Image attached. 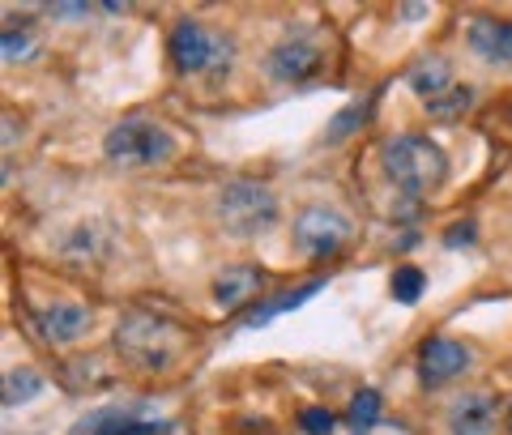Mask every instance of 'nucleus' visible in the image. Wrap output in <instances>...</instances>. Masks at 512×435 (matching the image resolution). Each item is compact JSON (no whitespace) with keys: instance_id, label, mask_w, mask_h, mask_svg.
<instances>
[{"instance_id":"nucleus-11","label":"nucleus","mask_w":512,"mask_h":435,"mask_svg":"<svg viewBox=\"0 0 512 435\" xmlns=\"http://www.w3.org/2000/svg\"><path fill=\"white\" fill-rule=\"evenodd\" d=\"M495 418H500V406H495L491 393H461L444 414L448 435H491Z\"/></svg>"},{"instance_id":"nucleus-1","label":"nucleus","mask_w":512,"mask_h":435,"mask_svg":"<svg viewBox=\"0 0 512 435\" xmlns=\"http://www.w3.org/2000/svg\"><path fill=\"white\" fill-rule=\"evenodd\" d=\"M111 342H116L120 359L128 367H137V372H171L188 354V333L171 316L141 312V308L120 320Z\"/></svg>"},{"instance_id":"nucleus-13","label":"nucleus","mask_w":512,"mask_h":435,"mask_svg":"<svg viewBox=\"0 0 512 435\" xmlns=\"http://www.w3.org/2000/svg\"><path fill=\"white\" fill-rule=\"evenodd\" d=\"M261 286H265V273L256 265H227L214 278V303L222 312H235V308H244V303H252V308H256Z\"/></svg>"},{"instance_id":"nucleus-8","label":"nucleus","mask_w":512,"mask_h":435,"mask_svg":"<svg viewBox=\"0 0 512 435\" xmlns=\"http://www.w3.org/2000/svg\"><path fill=\"white\" fill-rule=\"evenodd\" d=\"M470 363H474L470 346L453 342V337H427L419 346V380L427 389H440V384L457 380L461 372H470Z\"/></svg>"},{"instance_id":"nucleus-9","label":"nucleus","mask_w":512,"mask_h":435,"mask_svg":"<svg viewBox=\"0 0 512 435\" xmlns=\"http://www.w3.org/2000/svg\"><path fill=\"white\" fill-rule=\"evenodd\" d=\"M90 329V308L73 299H52L35 312V333L47 346H69Z\"/></svg>"},{"instance_id":"nucleus-4","label":"nucleus","mask_w":512,"mask_h":435,"mask_svg":"<svg viewBox=\"0 0 512 435\" xmlns=\"http://www.w3.org/2000/svg\"><path fill=\"white\" fill-rule=\"evenodd\" d=\"M103 154L120 167H154V163H167V158L175 154V137L158 120L128 116V120L107 128Z\"/></svg>"},{"instance_id":"nucleus-15","label":"nucleus","mask_w":512,"mask_h":435,"mask_svg":"<svg viewBox=\"0 0 512 435\" xmlns=\"http://www.w3.org/2000/svg\"><path fill=\"white\" fill-rule=\"evenodd\" d=\"M406 82H410L414 94H423V103H427V99H436V94L453 90V69H448L444 56H423V60L410 64Z\"/></svg>"},{"instance_id":"nucleus-22","label":"nucleus","mask_w":512,"mask_h":435,"mask_svg":"<svg viewBox=\"0 0 512 435\" xmlns=\"http://www.w3.org/2000/svg\"><path fill=\"white\" fill-rule=\"evenodd\" d=\"M26 52H30V39L22 35V30H18V35H13V30H5V60H9V64H18Z\"/></svg>"},{"instance_id":"nucleus-16","label":"nucleus","mask_w":512,"mask_h":435,"mask_svg":"<svg viewBox=\"0 0 512 435\" xmlns=\"http://www.w3.org/2000/svg\"><path fill=\"white\" fill-rule=\"evenodd\" d=\"M423 107H427L431 120H461V116H466V111L474 107V90H470V86H453V90L436 94V99H427Z\"/></svg>"},{"instance_id":"nucleus-21","label":"nucleus","mask_w":512,"mask_h":435,"mask_svg":"<svg viewBox=\"0 0 512 435\" xmlns=\"http://www.w3.org/2000/svg\"><path fill=\"white\" fill-rule=\"evenodd\" d=\"M333 427H338V418H333L325 406H308V410H299V431H303V435H329Z\"/></svg>"},{"instance_id":"nucleus-19","label":"nucleus","mask_w":512,"mask_h":435,"mask_svg":"<svg viewBox=\"0 0 512 435\" xmlns=\"http://www.w3.org/2000/svg\"><path fill=\"white\" fill-rule=\"evenodd\" d=\"M376 418H380V393L376 389H359L355 397H350V431L367 435L376 427Z\"/></svg>"},{"instance_id":"nucleus-7","label":"nucleus","mask_w":512,"mask_h":435,"mask_svg":"<svg viewBox=\"0 0 512 435\" xmlns=\"http://www.w3.org/2000/svg\"><path fill=\"white\" fill-rule=\"evenodd\" d=\"M167 418H150L146 406H99L77 418L69 435H167Z\"/></svg>"},{"instance_id":"nucleus-17","label":"nucleus","mask_w":512,"mask_h":435,"mask_svg":"<svg viewBox=\"0 0 512 435\" xmlns=\"http://www.w3.org/2000/svg\"><path fill=\"white\" fill-rule=\"evenodd\" d=\"M427 290V273L419 265H397L393 278H389V295L402 303V308H410V303H419Z\"/></svg>"},{"instance_id":"nucleus-24","label":"nucleus","mask_w":512,"mask_h":435,"mask_svg":"<svg viewBox=\"0 0 512 435\" xmlns=\"http://www.w3.org/2000/svg\"><path fill=\"white\" fill-rule=\"evenodd\" d=\"M56 18H86V5H56Z\"/></svg>"},{"instance_id":"nucleus-2","label":"nucleus","mask_w":512,"mask_h":435,"mask_svg":"<svg viewBox=\"0 0 512 435\" xmlns=\"http://www.w3.org/2000/svg\"><path fill=\"white\" fill-rule=\"evenodd\" d=\"M384 175L393 188H402L406 197H427L436 192L448 175V158L431 137L402 133L384 145Z\"/></svg>"},{"instance_id":"nucleus-20","label":"nucleus","mask_w":512,"mask_h":435,"mask_svg":"<svg viewBox=\"0 0 512 435\" xmlns=\"http://www.w3.org/2000/svg\"><path fill=\"white\" fill-rule=\"evenodd\" d=\"M43 389V376H35L30 367H18V372L5 376V406H22Z\"/></svg>"},{"instance_id":"nucleus-5","label":"nucleus","mask_w":512,"mask_h":435,"mask_svg":"<svg viewBox=\"0 0 512 435\" xmlns=\"http://www.w3.org/2000/svg\"><path fill=\"white\" fill-rule=\"evenodd\" d=\"M167 56L180 73H205V69H227V60L235 56V43L227 35H214L201 22H175L167 39Z\"/></svg>"},{"instance_id":"nucleus-6","label":"nucleus","mask_w":512,"mask_h":435,"mask_svg":"<svg viewBox=\"0 0 512 435\" xmlns=\"http://www.w3.org/2000/svg\"><path fill=\"white\" fill-rule=\"evenodd\" d=\"M291 239H295V248L303 256L325 261V256H333L350 239V218L342 214V209H333V205H308V209H299Z\"/></svg>"},{"instance_id":"nucleus-23","label":"nucleus","mask_w":512,"mask_h":435,"mask_svg":"<svg viewBox=\"0 0 512 435\" xmlns=\"http://www.w3.org/2000/svg\"><path fill=\"white\" fill-rule=\"evenodd\" d=\"M444 244H448V248H457V244H474V222H457V227H448Z\"/></svg>"},{"instance_id":"nucleus-18","label":"nucleus","mask_w":512,"mask_h":435,"mask_svg":"<svg viewBox=\"0 0 512 435\" xmlns=\"http://www.w3.org/2000/svg\"><path fill=\"white\" fill-rule=\"evenodd\" d=\"M372 107H376V99H363V103H350V107H342L338 116L329 120V133H325V141H329V145L346 141V137L355 133L359 124H367V116H372Z\"/></svg>"},{"instance_id":"nucleus-12","label":"nucleus","mask_w":512,"mask_h":435,"mask_svg":"<svg viewBox=\"0 0 512 435\" xmlns=\"http://www.w3.org/2000/svg\"><path fill=\"white\" fill-rule=\"evenodd\" d=\"M466 39H470V52L483 64L512 69V22H504V18H474Z\"/></svg>"},{"instance_id":"nucleus-3","label":"nucleus","mask_w":512,"mask_h":435,"mask_svg":"<svg viewBox=\"0 0 512 435\" xmlns=\"http://www.w3.org/2000/svg\"><path fill=\"white\" fill-rule=\"evenodd\" d=\"M214 218L231 239H256V235L274 231L278 197L256 180H227L214 197Z\"/></svg>"},{"instance_id":"nucleus-14","label":"nucleus","mask_w":512,"mask_h":435,"mask_svg":"<svg viewBox=\"0 0 512 435\" xmlns=\"http://www.w3.org/2000/svg\"><path fill=\"white\" fill-rule=\"evenodd\" d=\"M320 290H325V278H312V282H303V286H295V290H286V295H274L269 303H256V308H248V312H244V320H239V329H261V325H269L274 316L303 308V303H308L312 295H320Z\"/></svg>"},{"instance_id":"nucleus-10","label":"nucleus","mask_w":512,"mask_h":435,"mask_svg":"<svg viewBox=\"0 0 512 435\" xmlns=\"http://www.w3.org/2000/svg\"><path fill=\"white\" fill-rule=\"evenodd\" d=\"M320 47L312 43V39H303V35H291V39H282L274 52L265 56V69H269V77H278V82H291V86H299V82H308V77H316L320 73Z\"/></svg>"},{"instance_id":"nucleus-25","label":"nucleus","mask_w":512,"mask_h":435,"mask_svg":"<svg viewBox=\"0 0 512 435\" xmlns=\"http://www.w3.org/2000/svg\"><path fill=\"white\" fill-rule=\"evenodd\" d=\"M508 431H512V410H508Z\"/></svg>"}]
</instances>
